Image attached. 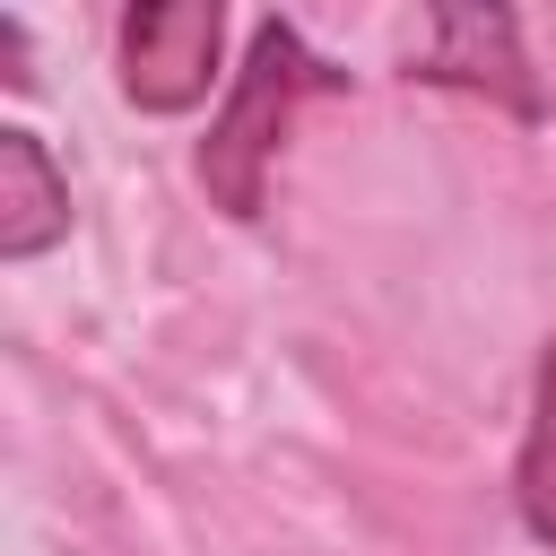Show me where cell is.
Instances as JSON below:
<instances>
[{
	"instance_id": "3957f363",
	"label": "cell",
	"mask_w": 556,
	"mask_h": 556,
	"mask_svg": "<svg viewBox=\"0 0 556 556\" xmlns=\"http://www.w3.org/2000/svg\"><path fill=\"white\" fill-rule=\"evenodd\" d=\"M408 78H426V87H469V96H486V104H504V113H521V122H539L547 104H539V70H530V52H521V17L513 9H426V52L408 61Z\"/></svg>"
},
{
	"instance_id": "277c9868",
	"label": "cell",
	"mask_w": 556,
	"mask_h": 556,
	"mask_svg": "<svg viewBox=\"0 0 556 556\" xmlns=\"http://www.w3.org/2000/svg\"><path fill=\"white\" fill-rule=\"evenodd\" d=\"M61 235H70V174L26 122H9L0 130V261H43Z\"/></svg>"
},
{
	"instance_id": "6da1fadb",
	"label": "cell",
	"mask_w": 556,
	"mask_h": 556,
	"mask_svg": "<svg viewBox=\"0 0 556 556\" xmlns=\"http://www.w3.org/2000/svg\"><path fill=\"white\" fill-rule=\"evenodd\" d=\"M330 87H348V70H330L287 17L252 26V52H243V70L226 87V113L200 139V182H208V200L226 217H261L269 208V174H278V148L295 130V104L330 96Z\"/></svg>"
},
{
	"instance_id": "8992f818",
	"label": "cell",
	"mask_w": 556,
	"mask_h": 556,
	"mask_svg": "<svg viewBox=\"0 0 556 556\" xmlns=\"http://www.w3.org/2000/svg\"><path fill=\"white\" fill-rule=\"evenodd\" d=\"M0 61H9V70H0L9 87H35V70H26V26H17V17H0Z\"/></svg>"
},
{
	"instance_id": "7a4b0ae2",
	"label": "cell",
	"mask_w": 556,
	"mask_h": 556,
	"mask_svg": "<svg viewBox=\"0 0 556 556\" xmlns=\"http://www.w3.org/2000/svg\"><path fill=\"white\" fill-rule=\"evenodd\" d=\"M226 9L217 0H139L122 17V96L139 113H191L217 78Z\"/></svg>"
},
{
	"instance_id": "5b68a950",
	"label": "cell",
	"mask_w": 556,
	"mask_h": 556,
	"mask_svg": "<svg viewBox=\"0 0 556 556\" xmlns=\"http://www.w3.org/2000/svg\"><path fill=\"white\" fill-rule=\"evenodd\" d=\"M513 504H521L530 539L556 547V330H547L539 374H530V426H521V460H513Z\"/></svg>"
}]
</instances>
